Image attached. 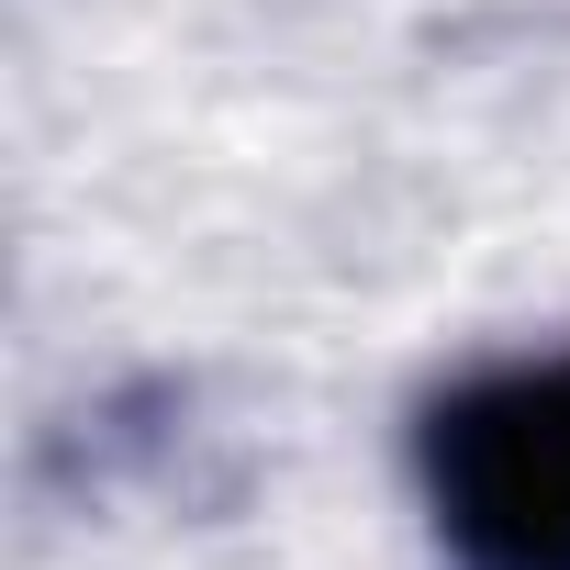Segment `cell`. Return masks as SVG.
<instances>
[{
  "label": "cell",
  "instance_id": "1",
  "mask_svg": "<svg viewBox=\"0 0 570 570\" xmlns=\"http://www.w3.org/2000/svg\"><path fill=\"white\" fill-rule=\"evenodd\" d=\"M459 481L503 570H570V370L548 392H514V414H481Z\"/></svg>",
  "mask_w": 570,
  "mask_h": 570
}]
</instances>
